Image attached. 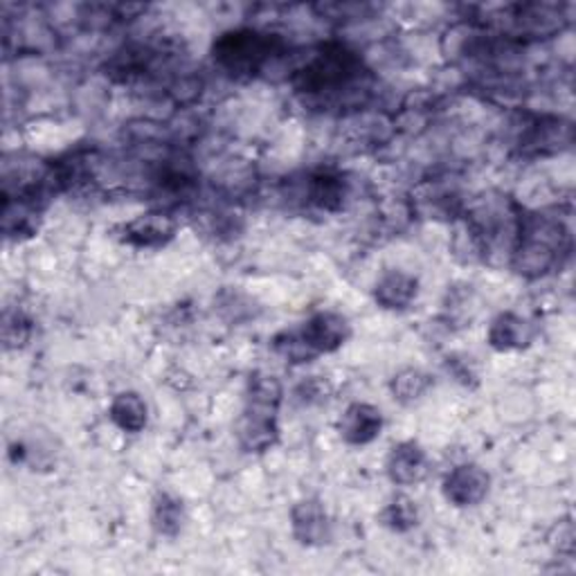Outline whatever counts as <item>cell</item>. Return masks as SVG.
Listing matches in <instances>:
<instances>
[{"mask_svg": "<svg viewBox=\"0 0 576 576\" xmlns=\"http://www.w3.org/2000/svg\"><path fill=\"white\" fill-rule=\"evenodd\" d=\"M296 332L304 343L309 356L318 358L322 354H332L341 349L347 343L352 329L345 315L334 311H322L309 318Z\"/></svg>", "mask_w": 576, "mask_h": 576, "instance_id": "4", "label": "cell"}, {"mask_svg": "<svg viewBox=\"0 0 576 576\" xmlns=\"http://www.w3.org/2000/svg\"><path fill=\"white\" fill-rule=\"evenodd\" d=\"M329 394H332V388H329V383L320 377H311L307 379L304 383H300V388L296 390V396L298 401L311 405V403H322L329 399Z\"/></svg>", "mask_w": 576, "mask_h": 576, "instance_id": "20", "label": "cell"}, {"mask_svg": "<svg viewBox=\"0 0 576 576\" xmlns=\"http://www.w3.org/2000/svg\"><path fill=\"white\" fill-rule=\"evenodd\" d=\"M291 527L293 537L300 545L315 548L326 543L329 522L326 511L318 498H304L291 509Z\"/></svg>", "mask_w": 576, "mask_h": 576, "instance_id": "11", "label": "cell"}, {"mask_svg": "<svg viewBox=\"0 0 576 576\" xmlns=\"http://www.w3.org/2000/svg\"><path fill=\"white\" fill-rule=\"evenodd\" d=\"M341 437L352 446L372 443L383 430L381 410L369 403H352L338 424Z\"/></svg>", "mask_w": 576, "mask_h": 576, "instance_id": "10", "label": "cell"}, {"mask_svg": "<svg viewBox=\"0 0 576 576\" xmlns=\"http://www.w3.org/2000/svg\"><path fill=\"white\" fill-rule=\"evenodd\" d=\"M533 341V326L516 313H500L488 326V345L496 352H518Z\"/></svg>", "mask_w": 576, "mask_h": 576, "instance_id": "12", "label": "cell"}, {"mask_svg": "<svg viewBox=\"0 0 576 576\" xmlns=\"http://www.w3.org/2000/svg\"><path fill=\"white\" fill-rule=\"evenodd\" d=\"M569 253L567 228L545 215H520L518 241L511 251L509 266L525 279H539L561 266Z\"/></svg>", "mask_w": 576, "mask_h": 576, "instance_id": "1", "label": "cell"}, {"mask_svg": "<svg viewBox=\"0 0 576 576\" xmlns=\"http://www.w3.org/2000/svg\"><path fill=\"white\" fill-rule=\"evenodd\" d=\"M491 486V477L477 464H462L452 469L443 477V496L456 507H475L480 505Z\"/></svg>", "mask_w": 576, "mask_h": 576, "instance_id": "7", "label": "cell"}, {"mask_svg": "<svg viewBox=\"0 0 576 576\" xmlns=\"http://www.w3.org/2000/svg\"><path fill=\"white\" fill-rule=\"evenodd\" d=\"M286 55V44L277 34L260 30H232L215 41V64L230 77H253L262 72L270 61Z\"/></svg>", "mask_w": 576, "mask_h": 576, "instance_id": "2", "label": "cell"}, {"mask_svg": "<svg viewBox=\"0 0 576 576\" xmlns=\"http://www.w3.org/2000/svg\"><path fill=\"white\" fill-rule=\"evenodd\" d=\"M281 405V403H279ZM277 401L245 396V407L237 428L239 443L245 452H264L268 450L279 435L277 428Z\"/></svg>", "mask_w": 576, "mask_h": 576, "instance_id": "3", "label": "cell"}, {"mask_svg": "<svg viewBox=\"0 0 576 576\" xmlns=\"http://www.w3.org/2000/svg\"><path fill=\"white\" fill-rule=\"evenodd\" d=\"M569 145H572V125L558 117L537 119L520 138V149L531 155L556 153Z\"/></svg>", "mask_w": 576, "mask_h": 576, "instance_id": "9", "label": "cell"}, {"mask_svg": "<svg viewBox=\"0 0 576 576\" xmlns=\"http://www.w3.org/2000/svg\"><path fill=\"white\" fill-rule=\"evenodd\" d=\"M32 336V322L21 311H5L3 313V343L5 349L23 347Z\"/></svg>", "mask_w": 576, "mask_h": 576, "instance_id": "19", "label": "cell"}, {"mask_svg": "<svg viewBox=\"0 0 576 576\" xmlns=\"http://www.w3.org/2000/svg\"><path fill=\"white\" fill-rule=\"evenodd\" d=\"M381 525L396 531V533H405L410 529H415L419 522V511L417 505L410 500L407 496H396L392 498L385 509L379 516Z\"/></svg>", "mask_w": 576, "mask_h": 576, "instance_id": "17", "label": "cell"}, {"mask_svg": "<svg viewBox=\"0 0 576 576\" xmlns=\"http://www.w3.org/2000/svg\"><path fill=\"white\" fill-rule=\"evenodd\" d=\"M433 385V379L417 367H405L392 379V394L401 403L419 401Z\"/></svg>", "mask_w": 576, "mask_h": 576, "instance_id": "16", "label": "cell"}, {"mask_svg": "<svg viewBox=\"0 0 576 576\" xmlns=\"http://www.w3.org/2000/svg\"><path fill=\"white\" fill-rule=\"evenodd\" d=\"M176 219L174 215L164 212V210H153L147 215H140L131 219L129 223L122 226V239H125L129 245H136V249H162L168 245L174 234H176Z\"/></svg>", "mask_w": 576, "mask_h": 576, "instance_id": "6", "label": "cell"}, {"mask_svg": "<svg viewBox=\"0 0 576 576\" xmlns=\"http://www.w3.org/2000/svg\"><path fill=\"white\" fill-rule=\"evenodd\" d=\"M322 19L329 21H341V23H358L372 19L375 12H379L375 5L365 3H322L313 8Z\"/></svg>", "mask_w": 576, "mask_h": 576, "instance_id": "18", "label": "cell"}, {"mask_svg": "<svg viewBox=\"0 0 576 576\" xmlns=\"http://www.w3.org/2000/svg\"><path fill=\"white\" fill-rule=\"evenodd\" d=\"M385 471L390 480L399 486H413L426 480L428 475V456L426 450L415 441H401L396 443L390 456Z\"/></svg>", "mask_w": 576, "mask_h": 576, "instance_id": "8", "label": "cell"}, {"mask_svg": "<svg viewBox=\"0 0 576 576\" xmlns=\"http://www.w3.org/2000/svg\"><path fill=\"white\" fill-rule=\"evenodd\" d=\"M354 196L349 178L334 170H320L307 178L304 200L322 212H343Z\"/></svg>", "mask_w": 576, "mask_h": 576, "instance_id": "5", "label": "cell"}, {"mask_svg": "<svg viewBox=\"0 0 576 576\" xmlns=\"http://www.w3.org/2000/svg\"><path fill=\"white\" fill-rule=\"evenodd\" d=\"M111 422L125 433H142L149 422V407L138 392H119L111 407H108Z\"/></svg>", "mask_w": 576, "mask_h": 576, "instance_id": "14", "label": "cell"}, {"mask_svg": "<svg viewBox=\"0 0 576 576\" xmlns=\"http://www.w3.org/2000/svg\"><path fill=\"white\" fill-rule=\"evenodd\" d=\"M448 369H450V372L452 375H456V379L458 381H462L464 385H469L471 381H475L477 377H475V372H473V369H471V365H466L464 360H460V358H452L450 362H448Z\"/></svg>", "mask_w": 576, "mask_h": 576, "instance_id": "21", "label": "cell"}, {"mask_svg": "<svg viewBox=\"0 0 576 576\" xmlns=\"http://www.w3.org/2000/svg\"><path fill=\"white\" fill-rule=\"evenodd\" d=\"M417 291H419L417 277L407 275L403 270H388L375 288V298L379 307L390 311H401L415 302Z\"/></svg>", "mask_w": 576, "mask_h": 576, "instance_id": "13", "label": "cell"}, {"mask_svg": "<svg viewBox=\"0 0 576 576\" xmlns=\"http://www.w3.org/2000/svg\"><path fill=\"white\" fill-rule=\"evenodd\" d=\"M151 522L160 537H168V539L178 537L183 522H185L183 503L170 496V493H158L153 500V509H151Z\"/></svg>", "mask_w": 576, "mask_h": 576, "instance_id": "15", "label": "cell"}]
</instances>
